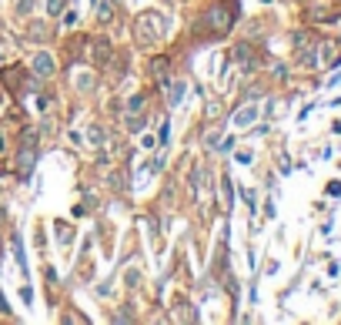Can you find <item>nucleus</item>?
<instances>
[{
	"instance_id": "f257e3e1",
	"label": "nucleus",
	"mask_w": 341,
	"mask_h": 325,
	"mask_svg": "<svg viewBox=\"0 0 341 325\" xmlns=\"http://www.w3.org/2000/svg\"><path fill=\"white\" fill-rule=\"evenodd\" d=\"M134 34H137V41H154L161 34V17L154 14V10H147V14L137 17V24H134Z\"/></svg>"
},
{
	"instance_id": "f03ea898",
	"label": "nucleus",
	"mask_w": 341,
	"mask_h": 325,
	"mask_svg": "<svg viewBox=\"0 0 341 325\" xmlns=\"http://www.w3.org/2000/svg\"><path fill=\"white\" fill-rule=\"evenodd\" d=\"M34 71H37L40 77L54 74V57H50V54H37V57H34Z\"/></svg>"
},
{
	"instance_id": "7ed1b4c3",
	"label": "nucleus",
	"mask_w": 341,
	"mask_h": 325,
	"mask_svg": "<svg viewBox=\"0 0 341 325\" xmlns=\"http://www.w3.org/2000/svg\"><path fill=\"white\" fill-rule=\"evenodd\" d=\"M254 117H258V107L247 104V107H241V111L234 114V124H238V128H247V124H251Z\"/></svg>"
},
{
	"instance_id": "20e7f679",
	"label": "nucleus",
	"mask_w": 341,
	"mask_h": 325,
	"mask_svg": "<svg viewBox=\"0 0 341 325\" xmlns=\"http://www.w3.org/2000/svg\"><path fill=\"white\" fill-rule=\"evenodd\" d=\"M184 94H188V84H184V81H177L174 87H171V98H167V101H171V107H177V104H181V101H184Z\"/></svg>"
},
{
	"instance_id": "39448f33",
	"label": "nucleus",
	"mask_w": 341,
	"mask_h": 325,
	"mask_svg": "<svg viewBox=\"0 0 341 325\" xmlns=\"http://www.w3.org/2000/svg\"><path fill=\"white\" fill-rule=\"evenodd\" d=\"M97 17H101V20H111V0H101V4H97Z\"/></svg>"
},
{
	"instance_id": "423d86ee",
	"label": "nucleus",
	"mask_w": 341,
	"mask_h": 325,
	"mask_svg": "<svg viewBox=\"0 0 341 325\" xmlns=\"http://www.w3.org/2000/svg\"><path fill=\"white\" fill-rule=\"evenodd\" d=\"M17 10H20V14H30V10H34V0H17Z\"/></svg>"
},
{
	"instance_id": "0eeeda50",
	"label": "nucleus",
	"mask_w": 341,
	"mask_h": 325,
	"mask_svg": "<svg viewBox=\"0 0 341 325\" xmlns=\"http://www.w3.org/2000/svg\"><path fill=\"white\" fill-rule=\"evenodd\" d=\"M47 10H50V17L60 14V0H47Z\"/></svg>"
},
{
	"instance_id": "6e6552de",
	"label": "nucleus",
	"mask_w": 341,
	"mask_h": 325,
	"mask_svg": "<svg viewBox=\"0 0 341 325\" xmlns=\"http://www.w3.org/2000/svg\"><path fill=\"white\" fill-rule=\"evenodd\" d=\"M144 128V117H131V131H141Z\"/></svg>"
},
{
	"instance_id": "1a4fd4ad",
	"label": "nucleus",
	"mask_w": 341,
	"mask_h": 325,
	"mask_svg": "<svg viewBox=\"0 0 341 325\" xmlns=\"http://www.w3.org/2000/svg\"><path fill=\"white\" fill-rule=\"evenodd\" d=\"M0 312H10V309H7V302H4V295H0Z\"/></svg>"
}]
</instances>
